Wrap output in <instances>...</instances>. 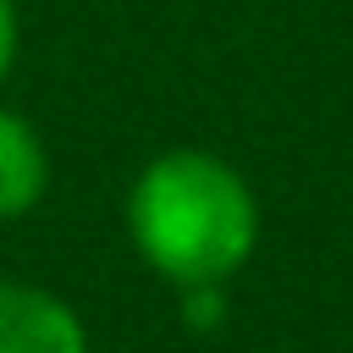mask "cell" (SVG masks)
I'll return each mask as SVG.
<instances>
[{
	"instance_id": "6da1fadb",
	"label": "cell",
	"mask_w": 353,
	"mask_h": 353,
	"mask_svg": "<svg viewBox=\"0 0 353 353\" xmlns=\"http://www.w3.org/2000/svg\"><path fill=\"white\" fill-rule=\"evenodd\" d=\"M127 232L165 281L204 287L243 270L259 237V210L248 182L204 149L154 154L127 193Z\"/></svg>"
},
{
	"instance_id": "7a4b0ae2",
	"label": "cell",
	"mask_w": 353,
	"mask_h": 353,
	"mask_svg": "<svg viewBox=\"0 0 353 353\" xmlns=\"http://www.w3.org/2000/svg\"><path fill=\"white\" fill-rule=\"evenodd\" d=\"M0 353H88L83 320L44 287L0 281Z\"/></svg>"
},
{
	"instance_id": "3957f363",
	"label": "cell",
	"mask_w": 353,
	"mask_h": 353,
	"mask_svg": "<svg viewBox=\"0 0 353 353\" xmlns=\"http://www.w3.org/2000/svg\"><path fill=\"white\" fill-rule=\"evenodd\" d=\"M44 182H50V154L39 132L17 110L0 105V221L28 215L44 199Z\"/></svg>"
},
{
	"instance_id": "277c9868",
	"label": "cell",
	"mask_w": 353,
	"mask_h": 353,
	"mask_svg": "<svg viewBox=\"0 0 353 353\" xmlns=\"http://www.w3.org/2000/svg\"><path fill=\"white\" fill-rule=\"evenodd\" d=\"M221 320H226V292H221V281L182 287V325H188V331H215Z\"/></svg>"
},
{
	"instance_id": "5b68a950",
	"label": "cell",
	"mask_w": 353,
	"mask_h": 353,
	"mask_svg": "<svg viewBox=\"0 0 353 353\" xmlns=\"http://www.w3.org/2000/svg\"><path fill=\"white\" fill-rule=\"evenodd\" d=\"M11 61H17V6L0 0V77L11 72Z\"/></svg>"
}]
</instances>
